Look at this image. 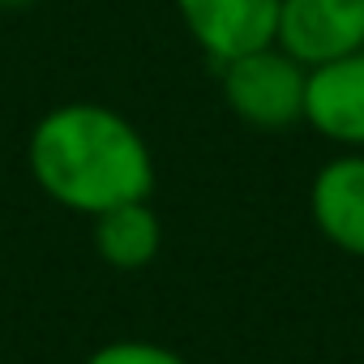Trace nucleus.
Returning a JSON list of instances; mask_svg holds the SVG:
<instances>
[{"mask_svg": "<svg viewBox=\"0 0 364 364\" xmlns=\"http://www.w3.org/2000/svg\"><path fill=\"white\" fill-rule=\"evenodd\" d=\"M82 364H189V360L163 343H150V338H112V343L95 347Z\"/></svg>", "mask_w": 364, "mask_h": 364, "instance_id": "nucleus-8", "label": "nucleus"}, {"mask_svg": "<svg viewBox=\"0 0 364 364\" xmlns=\"http://www.w3.org/2000/svg\"><path fill=\"white\" fill-rule=\"evenodd\" d=\"M274 43L304 69L364 52V0H279Z\"/></svg>", "mask_w": 364, "mask_h": 364, "instance_id": "nucleus-3", "label": "nucleus"}, {"mask_svg": "<svg viewBox=\"0 0 364 364\" xmlns=\"http://www.w3.org/2000/svg\"><path fill=\"white\" fill-rule=\"evenodd\" d=\"M26 5H35V0H0V9H26Z\"/></svg>", "mask_w": 364, "mask_h": 364, "instance_id": "nucleus-9", "label": "nucleus"}, {"mask_svg": "<svg viewBox=\"0 0 364 364\" xmlns=\"http://www.w3.org/2000/svg\"><path fill=\"white\" fill-rule=\"evenodd\" d=\"M304 86L309 69L296 65L279 43L219 65V90L228 112L257 133H287L304 124Z\"/></svg>", "mask_w": 364, "mask_h": 364, "instance_id": "nucleus-2", "label": "nucleus"}, {"mask_svg": "<svg viewBox=\"0 0 364 364\" xmlns=\"http://www.w3.org/2000/svg\"><path fill=\"white\" fill-rule=\"evenodd\" d=\"M189 39L219 65L274 43L279 0H176Z\"/></svg>", "mask_w": 364, "mask_h": 364, "instance_id": "nucleus-4", "label": "nucleus"}, {"mask_svg": "<svg viewBox=\"0 0 364 364\" xmlns=\"http://www.w3.org/2000/svg\"><path fill=\"white\" fill-rule=\"evenodd\" d=\"M90 245L112 270H146L163 249V223L150 202H124L90 219Z\"/></svg>", "mask_w": 364, "mask_h": 364, "instance_id": "nucleus-7", "label": "nucleus"}, {"mask_svg": "<svg viewBox=\"0 0 364 364\" xmlns=\"http://www.w3.org/2000/svg\"><path fill=\"white\" fill-rule=\"evenodd\" d=\"M26 163L56 206L86 219L124 202H150L154 193V154L137 124L90 99L43 112L31 129Z\"/></svg>", "mask_w": 364, "mask_h": 364, "instance_id": "nucleus-1", "label": "nucleus"}, {"mask_svg": "<svg viewBox=\"0 0 364 364\" xmlns=\"http://www.w3.org/2000/svg\"><path fill=\"white\" fill-rule=\"evenodd\" d=\"M309 215L326 245L364 262V150H338L313 171Z\"/></svg>", "mask_w": 364, "mask_h": 364, "instance_id": "nucleus-5", "label": "nucleus"}, {"mask_svg": "<svg viewBox=\"0 0 364 364\" xmlns=\"http://www.w3.org/2000/svg\"><path fill=\"white\" fill-rule=\"evenodd\" d=\"M304 124L338 150H364V52L309 69Z\"/></svg>", "mask_w": 364, "mask_h": 364, "instance_id": "nucleus-6", "label": "nucleus"}]
</instances>
